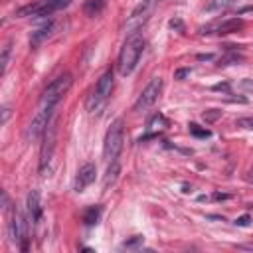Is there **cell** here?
Returning <instances> with one entry per match:
<instances>
[{"label":"cell","mask_w":253,"mask_h":253,"mask_svg":"<svg viewBox=\"0 0 253 253\" xmlns=\"http://www.w3.org/2000/svg\"><path fill=\"white\" fill-rule=\"evenodd\" d=\"M142 241H144V239H142V235H134L132 239L125 241V243H123V247H125V249H134V247L142 245Z\"/></svg>","instance_id":"obj_23"},{"label":"cell","mask_w":253,"mask_h":253,"mask_svg":"<svg viewBox=\"0 0 253 253\" xmlns=\"http://www.w3.org/2000/svg\"><path fill=\"white\" fill-rule=\"evenodd\" d=\"M113 85H115V75H113V71L109 69V71H105V73L97 79L95 87L91 89V93H89V97H87L85 107H87V113H89V115H99V113L105 109V105H107V101H109V97H111Z\"/></svg>","instance_id":"obj_2"},{"label":"cell","mask_w":253,"mask_h":253,"mask_svg":"<svg viewBox=\"0 0 253 253\" xmlns=\"http://www.w3.org/2000/svg\"><path fill=\"white\" fill-rule=\"evenodd\" d=\"M123 142H125V123L123 119H117L111 123L105 140H103V160L107 164L117 162L123 150Z\"/></svg>","instance_id":"obj_3"},{"label":"cell","mask_w":253,"mask_h":253,"mask_svg":"<svg viewBox=\"0 0 253 253\" xmlns=\"http://www.w3.org/2000/svg\"><path fill=\"white\" fill-rule=\"evenodd\" d=\"M144 51V38L136 32V34H128V38L125 40L121 51H119V61H117V67H119V73L121 75H130L136 65H138V59Z\"/></svg>","instance_id":"obj_1"},{"label":"cell","mask_w":253,"mask_h":253,"mask_svg":"<svg viewBox=\"0 0 253 253\" xmlns=\"http://www.w3.org/2000/svg\"><path fill=\"white\" fill-rule=\"evenodd\" d=\"M73 83V75L71 73H61L57 75L42 93V99H40V105L42 107H47V109H55L59 105V101L65 97V93L69 91Z\"/></svg>","instance_id":"obj_4"},{"label":"cell","mask_w":253,"mask_h":253,"mask_svg":"<svg viewBox=\"0 0 253 253\" xmlns=\"http://www.w3.org/2000/svg\"><path fill=\"white\" fill-rule=\"evenodd\" d=\"M235 4V0H210L206 4V12H221Z\"/></svg>","instance_id":"obj_17"},{"label":"cell","mask_w":253,"mask_h":253,"mask_svg":"<svg viewBox=\"0 0 253 253\" xmlns=\"http://www.w3.org/2000/svg\"><path fill=\"white\" fill-rule=\"evenodd\" d=\"M170 28H178V30H182V22H180V20H170Z\"/></svg>","instance_id":"obj_29"},{"label":"cell","mask_w":253,"mask_h":253,"mask_svg":"<svg viewBox=\"0 0 253 253\" xmlns=\"http://www.w3.org/2000/svg\"><path fill=\"white\" fill-rule=\"evenodd\" d=\"M71 4V0H36L28 6H22L16 10V16L18 18H26V16H32V18H42V16H51L53 12L61 10V8H67Z\"/></svg>","instance_id":"obj_5"},{"label":"cell","mask_w":253,"mask_h":253,"mask_svg":"<svg viewBox=\"0 0 253 253\" xmlns=\"http://www.w3.org/2000/svg\"><path fill=\"white\" fill-rule=\"evenodd\" d=\"M51 115H53V109H47V107H38V111H36V115L32 117V121H30V125L26 126V130H24V140L26 142H34V140H38L45 130H47V126H49V123H51Z\"/></svg>","instance_id":"obj_6"},{"label":"cell","mask_w":253,"mask_h":253,"mask_svg":"<svg viewBox=\"0 0 253 253\" xmlns=\"http://www.w3.org/2000/svg\"><path fill=\"white\" fill-rule=\"evenodd\" d=\"M249 221H251V217L245 213V215H241V217H237V219H235V225H239V227H245V225H249Z\"/></svg>","instance_id":"obj_25"},{"label":"cell","mask_w":253,"mask_h":253,"mask_svg":"<svg viewBox=\"0 0 253 253\" xmlns=\"http://www.w3.org/2000/svg\"><path fill=\"white\" fill-rule=\"evenodd\" d=\"M166 126V119L162 117V115H154L150 121H148V130L150 132H156V130H160V128H164Z\"/></svg>","instance_id":"obj_20"},{"label":"cell","mask_w":253,"mask_h":253,"mask_svg":"<svg viewBox=\"0 0 253 253\" xmlns=\"http://www.w3.org/2000/svg\"><path fill=\"white\" fill-rule=\"evenodd\" d=\"M188 128H190V132L194 134V136H198V138H208L211 132L208 130V128H202L200 125H196V123H190L188 125Z\"/></svg>","instance_id":"obj_21"},{"label":"cell","mask_w":253,"mask_h":253,"mask_svg":"<svg viewBox=\"0 0 253 253\" xmlns=\"http://www.w3.org/2000/svg\"><path fill=\"white\" fill-rule=\"evenodd\" d=\"M241 26H243V20L241 18H229V20H223L217 26H213V30L217 34H229V32H237Z\"/></svg>","instance_id":"obj_14"},{"label":"cell","mask_w":253,"mask_h":253,"mask_svg":"<svg viewBox=\"0 0 253 253\" xmlns=\"http://www.w3.org/2000/svg\"><path fill=\"white\" fill-rule=\"evenodd\" d=\"M219 115H221V111L210 109V111H206V113H204V119H206V121H215V119H217Z\"/></svg>","instance_id":"obj_24"},{"label":"cell","mask_w":253,"mask_h":253,"mask_svg":"<svg viewBox=\"0 0 253 253\" xmlns=\"http://www.w3.org/2000/svg\"><path fill=\"white\" fill-rule=\"evenodd\" d=\"M28 223H30L28 211H24L22 208H16L10 221V239L16 245H20V249L24 251L28 249Z\"/></svg>","instance_id":"obj_7"},{"label":"cell","mask_w":253,"mask_h":253,"mask_svg":"<svg viewBox=\"0 0 253 253\" xmlns=\"http://www.w3.org/2000/svg\"><path fill=\"white\" fill-rule=\"evenodd\" d=\"M156 2H158V0H142L140 4H136V8H134V10L128 14V18H126V24H125L126 34H136V32L148 22V18H150V14H152Z\"/></svg>","instance_id":"obj_8"},{"label":"cell","mask_w":253,"mask_h":253,"mask_svg":"<svg viewBox=\"0 0 253 253\" xmlns=\"http://www.w3.org/2000/svg\"><path fill=\"white\" fill-rule=\"evenodd\" d=\"M103 6H105V0H89L83 10H85V14L89 18H97L103 12Z\"/></svg>","instance_id":"obj_16"},{"label":"cell","mask_w":253,"mask_h":253,"mask_svg":"<svg viewBox=\"0 0 253 253\" xmlns=\"http://www.w3.org/2000/svg\"><path fill=\"white\" fill-rule=\"evenodd\" d=\"M2 208H4V210L8 208V194H6V192H2Z\"/></svg>","instance_id":"obj_30"},{"label":"cell","mask_w":253,"mask_h":253,"mask_svg":"<svg viewBox=\"0 0 253 253\" xmlns=\"http://www.w3.org/2000/svg\"><path fill=\"white\" fill-rule=\"evenodd\" d=\"M186 75H190V69H178V71L174 73V79H184Z\"/></svg>","instance_id":"obj_26"},{"label":"cell","mask_w":253,"mask_h":253,"mask_svg":"<svg viewBox=\"0 0 253 253\" xmlns=\"http://www.w3.org/2000/svg\"><path fill=\"white\" fill-rule=\"evenodd\" d=\"M213 91H229V85L227 83H219V85H213Z\"/></svg>","instance_id":"obj_28"},{"label":"cell","mask_w":253,"mask_h":253,"mask_svg":"<svg viewBox=\"0 0 253 253\" xmlns=\"http://www.w3.org/2000/svg\"><path fill=\"white\" fill-rule=\"evenodd\" d=\"M239 249H249V251H253V243H241V245H237Z\"/></svg>","instance_id":"obj_31"},{"label":"cell","mask_w":253,"mask_h":253,"mask_svg":"<svg viewBox=\"0 0 253 253\" xmlns=\"http://www.w3.org/2000/svg\"><path fill=\"white\" fill-rule=\"evenodd\" d=\"M235 126L253 130V117H241V119H237V121H235Z\"/></svg>","instance_id":"obj_22"},{"label":"cell","mask_w":253,"mask_h":253,"mask_svg":"<svg viewBox=\"0 0 253 253\" xmlns=\"http://www.w3.org/2000/svg\"><path fill=\"white\" fill-rule=\"evenodd\" d=\"M53 150H55V126L49 123L47 130H45V140H43V146H42V154H40V174L42 176H45V172L49 170Z\"/></svg>","instance_id":"obj_10"},{"label":"cell","mask_w":253,"mask_h":253,"mask_svg":"<svg viewBox=\"0 0 253 253\" xmlns=\"http://www.w3.org/2000/svg\"><path fill=\"white\" fill-rule=\"evenodd\" d=\"M99 215H101V208H99V206H91V208H87V210L83 211V221H85V225H93V223H97V221H99Z\"/></svg>","instance_id":"obj_19"},{"label":"cell","mask_w":253,"mask_h":253,"mask_svg":"<svg viewBox=\"0 0 253 253\" xmlns=\"http://www.w3.org/2000/svg\"><path fill=\"white\" fill-rule=\"evenodd\" d=\"M95 174H97V166H95L93 162L83 164V166L77 170V176H75V184H73V188H75L77 192H83L87 186H91V184L95 182Z\"/></svg>","instance_id":"obj_11"},{"label":"cell","mask_w":253,"mask_h":253,"mask_svg":"<svg viewBox=\"0 0 253 253\" xmlns=\"http://www.w3.org/2000/svg\"><path fill=\"white\" fill-rule=\"evenodd\" d=\"M10 55H12V42H6V45L2 47V55H0V75H6Z\"/></svg>","instance_id":"obj_18"},{"label":"cell","mask_w":253,"mask_h":253,"mask_svg":"<svg viewBox=\"0 0 253 253\" xmlns=\"http://www.w3.org/2000/svg\"><path fill=\"white\" fill-rule=\"evenodd\" d=\"M55 30H57V24L53 22V20H49L47 24H43L42 28H38L36 32H32V36H30V45L36 49V47H40L43 42H47L53 34H55Z\"/></svg>","instance_id":"obj_12"},{"label":"cell","mask_w":253,"mask_h":253,"mask_svg":"<svg viewBox=\"0 0 253 253\" xmlns=\"http://www.w3.org/2000/svg\"><path fill=\"white\" fill-rule=\"evenodd\" d=\"M119 172H121V164H119V160H117V162L107 164V172H105V178H103V186H105V188L113 186V184H115V180L119 178Z\"/></svg>","instance_id":"obj_15"},{"label":"cell","mask_w":253,"mask_h":253,"mask_svg":"<svg viewBox=\"0 0 253 253\" xmlns=\"http://www.w3.org/2000/svg\"><path fill=\"white\" fill-rule=\"evenodd\" d=\"M26 211H28L30 223H38V221H40V217H42V202H40V192H38V190H32V192L28 194Z\"/></svg>","instance_id":"obj_13"},{"label":"cell","mask_w":253,"mask_h":253,"mask_svg":"<svg viewBox=\"0 0 253 253\" xmlns=\"http://www.w3.org/2000/svg\"><path fill=\"white\" fill-rule=\"evenodd\" d=\"M160 91H162V79H160V77H152V79L148 81V85L142 89V93L138 95V99L134 101L132 111H134V113H140V111L150 109V107L158 101Z\"/></svg>","instance_id":"obj_9"},{"label":"cell","mask_w":253,"mask_h":253,"mask_svg":"<svg viewBox=\"0 0 253 253\" xmlns=\"http://www.w3.org/2000/svg\"><path fill=\"white\" fill-rule=\"evenodd\" d=\"M8 117H10V109L8 107H2V125H6Z\"/></svg>","instance_id":"obj_27"}]
</instances>
